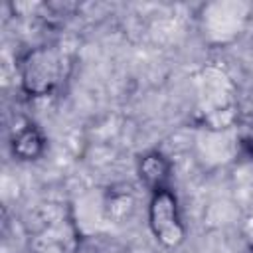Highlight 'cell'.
Listing matches in <instances>:
<instances>
[{"label":"cell","instance_id":"obj_1","mask_svg":"<svg viewBox=\"0 0 253 253\" xmlns=\"http://www.w3.org/2000/svg\"><path fill=\"white\" fill-rule=\"evenodd\" d=\"M69 69V55L59 45L42 43L30 47L18 61L20 87L32 99L53 95L65 83Z\"/></svg>","mask_w":253,"mask_h":253},{"label":"cell","instance_id":"obj_2","mask_svg":"<svg viewBox=\"0 0 253 253\" xmlns=\"http://www.w3.org/2000/svg\"><path fill=\"white\" fill-rule=\"evenodd\" d=\"M148 227L154 239L166 249H176L186 241L188 229L180 213L178 198L170 188H162L150 194Z\"/></svg>","mask_w":253,"mask_h":253},{"label":"cell","instance_id":"obj_3","mask_svg":"<svg viewBox=\"0 0 253 253\" xmlns=\"http://www.w3.org/2000/svg\"><path fill=\"white\" fill-rule=\"evenodd\" d=\"M45 136L42 128L30 119H22L10 132V150L18 160L32 162L45 152Z\"/></svg>","mask_w":253,"mask_h":253},{"label":"cell","instance_id":"obj_4","mask_svg":"<svg viewBox=\"0 0 253 253\" xmlns=\"http://www.w3.org/2000/svg\"><path fill=\"white\" fill-rule=\"evenodd\" d=\"M136 172L140 182L152 192L162 190V188H170V174H172V162L168 160V156L162 150H148L138 158L136 164Z\"/></svg>","mask_w":253,"mask_h":253},{"label":"cell","instance_id":"obj_5","mask_svg":"<svg viewBox=\"0 0 253 253\" xmlns=\"http://www.w3.org/2000/svg\"><path fill=\"white\" fill-rule=\"evenodd\" d=\"M243 144H245V150L249 152V156L253 158V126L249 128V132H247V136L243 138Z\"/></svg>","mask_w":253,"mask_h":253}]
</instances>
